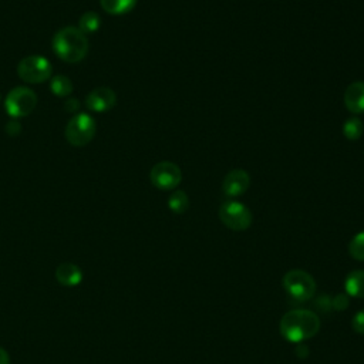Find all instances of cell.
<instances>
[{
    "mask_svg": "<svg viewBox=\"0 0 364 364\" xmlns=\"http://www.w3.org/2000/svg\"><path fill=\"white\" fill-rule=\"evenodd\" d=\"M115 103H117V96L108 87H99L93 90L86 99L87 107L96 112H105L111 110L115 105Z\"/></svg>",
    "mask_w": 364,
    "mask_h": 364,
    "instance_id": "10",
    "label": "cell"
},
{
    "mask_svg": "<svg viewBox=\"0 0 364 364\" xmlns=\"http://www.w3.org/2000/svg\"><path fill=\"white\" fill-rule=\"evenodd\" d=\"M353 330L358 335H364V310H360L354 314L353 321H351Z\"/></svg>",
    "mask_w": 364,
    "mask_h": 364,
    "instance_id": "20",
    "label": "cell"
},
{
    "mask_svg": "<svg viewBox=\"0 0 364 364\" xmlns=\"http://www.w3.org/2000/svg\"><path fill=\"white\" fill-rule=\"evenodd\" d=\"M37 104V97L34 92L27 87H16L13 89L5 101L6 111L13 118L27 117L33 112Z\"/></svg>",
    "mask_w": 364,
    "mask_h": 364,
    "instance_id": "7",
    "label": "cell"
},
{
    "mask_svg": "<svg viewBox=\"0 0 364 364\" xmlns=\"http://www.w3.org/2000/svg\"><path fill=\"white\" fill-rule=\"evenodd\" d=\"M56 279H57L60 285L74 288V286H77V285H80V283H82L83 270L74 263L64 262V263L59 265V268L56 269Z\"/></svg>",
    "mask_w": 364,
    "mask_h": 364,
    "instance_id": "11",
    "label": "cell"
},
{
    "mask_svg": "<svg viewBox=\"0 0 364 364\" xmlns=\"http://www.w3.org/2000/svg\"><path fill=\"white\" fill-rule=\"evenodd\" d=\"M0 97H2V96H0Z\"/></svg>",
    "mask_w": 364,
    "mask_h": 364,
    "instance_id": "24",
    "label": "cell"
},
{
    "mask_svg": "<svg viewBox=\"0 0 364 364\" xmlns=\"http://www.w3.org/2000/svg\"><path fill=\"white\" fill-rule=\"evenodd\" d=\"M283 288L298 302H307L316 293V282L306 270L295 269L283 276Z\"/></svg>",
    "mask_w": 364,
    "mask_h": 364,
    "instance_id": "3",
    "label": "cell"
},
{
    "mask_svg": "<svg viewBox=\"0 0 364 364\" xmlns=\"http://www.w3.org/2000/svg\"><path fill=\"white\" fill-rule=\"evenodd\" d=\"M0 364H10V356L2 347H0Z\"/></svg>",
    "mask_w": 364,
    "mask_h": 364,
    "instance_id": "22",
    "label": "cell"
},
{
    "mask_svg": "<svg viewBox=\"0 0 364 364\" xmlns=\"http://www.w3.org/2000/svg\"><path fill=\"white\" fill-rule=\"evenodd\" d=\"M349 254L356 261H364V231L353 236L349 244Z\"/></svg>",
    "mask_w": 364,
    "mask_h": 364,
    "instance_id": "19",
    "label": "cell"
},
{
    "mask_svg": "<svg viewBox=\"0 0 364 364\" xmlns=\"http://www.w3.org/2000/svg\"><path fill=\"white\" fill-rule=\"evenodd\" d=\"M100 3L108 15L119 16L131 12L137 5V0H100Z\"/></svg>",
    "mask_w": 364,
    "mask_h": 364,
    "instance_id": "14",
    "label": "cell"
},
{
    "mask_svg": "<svg viewBox=\"0 0 364 364\" xmlns=\"http://www.w3.org/2000/svg\"><path fill=\"white\" fill-rule=\"evenodd\" d=\"M66 107H67L68 111H75V110H77V100H71V99H68Z\"/></svg>",
    "mask_w": 364,
    "mask_h": 364,
    "instance_id": "23",
    "label": "cell"
},
{
    "mask_svg": "<svg viewBox=\"0 0 364 364\" xmlns=\"http://www.w3.org/2000/svg\"><path fill=\"white\" fill-rule=\"evenodd\" d=\"M150 178L155 188L167 191V189H174L181 184L182 173L180 167L175 166L174 163L163 161V163H158L152 167Z\"/></svg>",
    "mask_w": 364,
    "mask_h": 364,
    "instance_id": "8",
    "label": "cell"
},
{
    "mask_svg": "<svg viewBox=\"0 0 364 364\" xmlns=\"http://www.w3.org/2000/svg\"><path fill=\"white\" fill-rule=\"evenodd\" d=\"M168 207L174 214H184L189 207L188 195L184 191H175L168 198Z\"/></svg>",
    "mask_w": 364,
    "mask_h": 364,
    "instance_id": "17",
    "label": "cell"
},
{
    "mask_svg": "<svg viewBox=\"0 0 364 364\" xmlns=\"http://www.w3.org/2000/svg\"><path fill=\"white\" fill-rule=\"evenodd\" d=\"M17 74L29 85H40L52 77L53 67L43 56H29L19 63Z\"/></svg>",
    "mask_w": 364,
    "mask_h": 364,
    "instance_id": "5",
    "label": "cell"
},
{
    "mask_svg": "<svg viewBox=\"0 0 364 364\" xmlns=\"http://www.w3.org/2000/svg\"><path fill=\"white\" fill-rule=\"evenodd\" d=\"M96 121L87 112L75 114L66 127V138L74 147L87 145L96 136Z\"/></svg>",
    "mask_w": 364,
    "mask_h": 364,
    "instance_id": "4",
    "label": "cell"
},
{
    "mask_svg": "<svg viewBox=\"0 0 364 364\" xmlns=\"http://www.w3.org/2000/svg\"><path fill=\"white\" fill-rule=\"evenodd\" d=\"M347 305H349V300H347V298L344 295L336 296V299H335V309L343 310L344 307H347Z\"/></svg>",
    "mask_w": 364,
    "mask_h": 364,
    "instance_id": "21",
    "label": "cell"
},
{
    "mask_svg": "<svg viewBox=\"0 0 364 364\" xmlns=\"http://www.w3.org/2000/svg\"><path fill=\"white\" fill-rule=\"evenodd\" d=\"M249 184H251V178L247 171L233 170L225 177V180L222 182V191L226 196L235 198V196H239L244 192H247V189L249 188Z\"/></svg>",
    "mask_w": 364,
    "mask_h": 364,
    "instance_id": "9",
    "label": "cell"
},
{
    "mask_svg": "<svg viewBox=\"0 0 364 364\" xmlns=\"http://www.w3.org/2000/svg\"><path fill=\"white\" fill-rule=\"evenodd\" d=\"M280 333L291 343H302L320 330L319 316L306 309L288 312L280 320Z\"/></svg>",
    "mask_w": 364,
    "mask_h": 364,
    "instance_id": "1",
    "label": "cell"
},
{
    "mask_svg": "<svg viewBox=\"0 0 364 364\" xmlns=\"http://www.w3.org/2000/svg\"><path fill=\"white\" fill-rule=\"evenodd\" d=\"M89 38L78 27H64L54 34L53 50L66 63L82 61L89 53Z\"/></svg>",
    "mask_w": 364,
    "mask_h": 364,
    "instance_id": "2",
    "label": "cell"
},
{
    "mask_svg": "<svg viewBox=\"0 0 364 364\" xmlns=\"http://www.w3.org/2000/svg\"><path fill=\"white\" fill-rule=\"evenodd\" d=\"M101 26V19L96 12H87L78 20V29L85 34L96 33Z\"/></svg>",
    "mask_w": 364,
    "mask_h": 364,
    "instance_id": "16",
    "label": "cell"
},
{
    "mask_svg": "<svg viewBox=\"0 0 364 364\" xmlns=\"http://www.w3.org/2000/svg\"><path fill=\"white\" fill-rule=\"evenodd\" d=\"M363 124H361V121L358 119V118H356V117H351V118H349V119H346L344 121V124H343V136L346 137V138H349V140H351V141H354V140H358L360 137H361V134H363Z\"/></svg>",
    "mask_w": 364,
    "mask_h": 364,
    "instance_id": "18",
    "label": "cell"
},
{
    "mask_svg": "<svg viewBox=\"0 0 364 364\" xmlns=\"http://www.w3.org/2000/svg\"><path fill=\"white\" fill-rule=\"evenodd\" d=\"M50 89H52V93L57 97H68L73 93V83H71V80L66 75H56L52 80Z\"/></svg>",
    "mask_w": 364,
    "mask_h": 364,
    "instance_id": "15",
    "label": "cell"
},
{
    "mask_svg": "<svg viewBox=\"0 0 364 364\" xmlns=\"http://www.w3.org/2000/svg\"><path fill=\"white\" fill-rule=\"evenodd\" d=\"M219 219L232 231H247L252 225V212L238 201H226L219 208Z\"/></svg>",
    "mask_w": 364,
    "mask_h": 364,
    "instance_id": "6",
    "label": "cell"
},
{
    "mask_svg": "<svg viewBox=\"0 0 364 364\" xmlns=\"http://www.w3.org/2000/svg\"><path fill=\"white\" fill-rule=\"evenodd\" d=\"M344 105L353 114L364 112V82L351 83L346 89Z\"/></svg>",
    "mask_w": 364,
    "mask_h": 364,
    "instance_id": "12",
    "label": "cell"
},
{
    "mask_svg": "<svg viewBox=\"0 0 364 364\" xmlns=\"http://www.w3.org/2000/svg\"><path fill=\"white\" fill-rule=\"evenodd\" d=\"M344 289L349 296L364 299V270H353L346 277Z\"/></svg>",
    "mask_w": 364,
    "mask_h": 364,
    "instance_id": "13",
    "label": "cell"
}]
</instances>
